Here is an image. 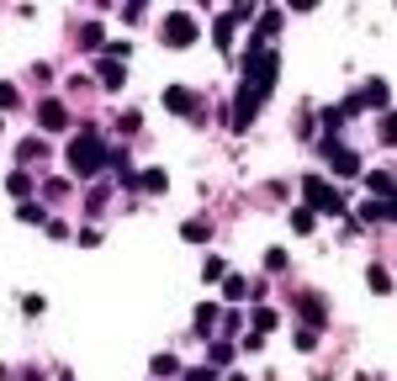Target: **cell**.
Masks as SVG:
<instances>
[{
	"mask_svg": "<svg viewBox=\"0 0 397 381\" xmlns=\"http://www.w3.org/2000/svg\"><path fill=\"white\" fill-rule=\"evenodd\" d=\"M106 143H101V132L96 127H85V132H74V143H69V169L80 180H90V175H101L106 169Z\"/></svg>",
	"mask_w": 397,
	"mask_h": 381,
	"instance_id": "cell-1",
	"label": "cell"
},
{
	"mask_svg": "<svg viewBox=\"0 0 397 381\" xmlns=\"http://www.w3.org/2000/svg\"><path fill=\"white\" fill-rule=\"evenodd\" d=\"M302 190H307V212H323V217H339V212H344V202H339V190L334 186H328V180L323 175H307V180H302Z\"/></svg>",
	"mask_w": 397,
	"mask_h": 381,
	"instance_id": "cell-2",
	"label": "cell"
},
{
	"mask_svg": "<svg viewBox=\"0 0 397 381\" xmlns=\"http://www.w3.org/2000/svg\"><path fill=\"white\" fill-rule=\"evenodd\" d=\"M165 43L169 48H191L196 43V16L191 11H169L165 16Z\"/></svg>",
	"mask_w": 397,
	"mask_h": 381,
	"instance_id": "cell-3",
	"label": "cell"
},
{
	"mask_svg": "<svg viewBox=\"0 0 397 381\" xmlns=\"http://www.w3.org/2000/svg\"><path fill=\"white\" fill-rule=\"evenodd\" d=\"M165 106L175 111V117H202V101H196V90H186V85H169Z\"/></svg>",
	"mask_w": 397,
	"mask_h": 381,
	"instance_id": "cell-4",
	"label": "cell"
},
{
	"mask_svg": "<svg viewBox=\"0 0 397 381\" xmlns=\"http://www.w3.org/2000/svg\"><path fill=\"white\" fill-rule=\"evenodd\" d=\"M37 127L43 132H64L69 127V106H64V101H43V106H37Z\"/></svg>",
	"mask_w": 397,
	"mask_h": 381,
	"instance_id": "cell-5",
	"label": "cell"
},
{
	"mask_svg": "<svg viewBox=\"0 0 397 381\" xmlns=\"http://www.w3.org/2000/svg\"><path fill=\"white\" fill-rule=\"evenodd\" d=\"M323 154H328V165H334V175H355V169H361V159L349 154V148H339L334 138L323 143Z\"/></svg>",
	"mask_w": 397,
	"mask_h": 381,
	"instance_id": "cell-6",
	"label": "cell"
},
{
	"mask_svg": "<svg viewBox=\"0 0 397 381\" xmlns=\"http://www.w3.org/2000/svg\"><path fill=\"white\" fill-rule=\"evenodd\" d=\"M361 106H386V85L371 80L365 90H355V101H349V111H361Z\"/></svg>",
	"mask_w": 397,
	"mask_h": 381,
	"instance_id": "cell-7",
	"label": "cell"
},
{
	"mask_svg": "<svg viewBox=\"0 0 397 381\" xmlns=\"http://www.w3.org/2000/svg\"><path fill=\"white\" fill-rule=\"evenodd\" d=\"M181 233H186V244H207V238H212V223H207V217H191Z\"/></svg>",
	"mask_w": 397,
	"mask_h": 381,
	"instance_id": "cell-8",
	"label": "cell"
},
{
	"mask_svg": "<svg viewBox=\"0 0 397 381\" xmlns=\"http://www.w3.org/2000/svg\"><path fill=\"white\" fill-rule=\"evenodd\" d=\"M302 318H307L302 328H318V323H323V302H318V297H302Z\"/></svg>",
	"mask_w": 397,
	"mask_h": 381,
	"instance_id": "cell-9",
	"label": "cell"
},
{
	"mask_svg": "<svg viewBox=\"0 0 397 381\" xmlns=\"http://www.w3.org/2000/svg\"><path fill=\"white\" fill-rule=\"evenodd\" d=\"M223 297H228V302L249 297V281H244V275H228V281H223Z\"/></svg>",
	"mask_w": 397,
	"mask_h": 381,
	"instance_id": "cell-10",
	"label": "cell"
},
{
	"mask_svg": "<svg viewBox=\"0 0 397 381\" xmlns=\"http://www.w3.org/2000/svg\"><path fill=\"white\" fill-rule=\"evenodd\" d=\"M6 190H11V196H27V190H32V180H27V169H11V175H6Z\"/></svg>",
	"mask_w": 397,
	"mask_h": 381,
	"instance_id": "cell-11",
	"label": "cell"
},
{
	"mask_svg": "<svg viewBox=\"0 0 397 381\" xmlns=\"http://www.w3.org/2000/svg\"><path fill=\"white\" fill-rule=\"evenodd\" d=\"M101 85H106V90H117V85H122V64L101 59Z\"/></svg>",
	"mask_w": 397,
	"mask_h": 381,
	"instance_id": "cell-12",
	"label": "cell"
},
{
	"mask_svg": "<svg viewBox=\"0 0 397 381\" xmlns=\"http://www.w3.org/2000/svg\"><path fill=\"white\" fill-rule=\"evenodd\" d=\"M270 328H276V312H270V307H260V312H254V339H265Z\"/></svg>",
	"mask_w": 397,
	"mask_h": 381,
	"instance_id": "cell-13",
	"label": "cell"
},
{
	"mask_svg": "<svg viewBox=\"0 0 397 381\" xmlns=\"http://www.w3.org/2000/svg\"><path fill=\"white\" fill-rule=\"evenodd\" d=\"M365 186H371V190H376V196H382V202H386V196H392V175H386V169H376V175H371V180H365Z\"/></svg>",
	"mask_w": 397,
	"mask_h": 381,
	"instance_id": "cell-14",
	"label": "cell"
},
{
	"mask_svg": "<svg viewBox=\"0 0 397 381\" xmlns=\"http://www.w3.org/2000/svg\"><path fill=\"white\" fill-rule=\"evenodd\" d=\"M175 370H181L175 355H154V376H175Z\"/></svg>",
	"mask_w": 397,
	"mask_h": 381,
	"instance_id": "cell-15",
	"label": "cell"
},
{
	"mask_svg": "<svg viewBox=\"0 0 397 381\" xmlns=\"http://www.w3.org/2000/svg\"><path fill=\"white\" fill-rule=\"evenodd\" d=\"M16 217H22V223H48V217H43V207H32V202L16 207Z\"/></svg>",
	"mask_w": 397,
	"mask_h": 381,
	"instance_id": "cell-16",
	"label": "cell"
},
{
	"mask_svg": "<svg viewBox=\"0 0 397 381\" xmlns=\"http://www.w3.org/2000/svg\"><path fill=\"white\" fill-rule=\"evenodd\" d=\"M291 228H297V233H313V212H307V207H302V212H291Z\"/></svg>",
	"mask_w": 397,
	"mask_h": 381,
	"instance_id": "cell-17",
	"label": "cell"
},
{
	"mask_svg": "<svg viewBox=\"0 0 397 381\" xmlns=\"http://www.w3.org/2000/svg\"><path fill=\"white\" fill-rule=\"evenodd\" d=\"M371 286H376V297H386V286H392V275H386L382 265H376V270H371Z\"/></svg>",
	"mask_w": 397,
	"mask_h": 381,
	"instance_id": "cell-18",
	"label": "cell"
},
{
	"mask_svg": "<svg viewBox=\"0 0 397 381\" xmlns=\"http://www.w3.org/2000/svg\"><path fill=\"white\" fill-rule=\"evenodd\" d=\"M144 186H148V190H165V186H169V175H165V169H148Z\"/></svg>",
	"mask_w": 397,
	"mask_h": 381,
	"instance_id": "cell-19",
	"label": "cell"
},
{
	"mask_svg": "<svg viewBox=\"0 0 397 381\" xmlns=\"http://www.w3.org/2000/svg\"><path fill=\"white\" fill-rule=\"evenodd\" d=\"M297 349H318V328H297Z\"/></svg>",
	"mask_w": 397,
	"mask_h": 381,
	"instance_id": "cell-20",
	"label": "cell"
},
{
	"mask_svg": "<svg viewBox=\"0 0 397 381\" xmlns=\"http://www.w3.org/2000/svg\"><path fill=\"white\" fill-rule=\"evenodd\" d=\"M27 159H43V143H37V138L22 143V165H27Z\"/></svg>",
	"mask_w": 397,
	"mask_h": 381,
	"instance_id": "cell-21",
	"label": "cell"
},
{
	"mask_svg": "<svg viewBox=\"0 0 397 381\" xmlns=\"http://www.w3.org/2000/svg\"><path fill=\"white\" fill-rule=\"evenodd\" d=\"M217 323V307H196V328H212Z\"/></svg>",
	"mask_w": 397,
	"mask_h": 381,
	"instance_id": "cell-22",
	"label": "cell"
},
{
	"mask_svg": "<svg viewBox=\"0 0 397 381\" xmlns=\"http://www.w3.org/2000/svg\"><path fill=\"white\" fill-rule=\"evenodd\" d=\"M6 106H16V85L0 80V111H6Z\"/></svg>",
	"mask_w": 397,
	"mask_h": 381,
	"instance_id": "cell-23",
	"label": "cell"
},
{
	"mask_svg": "<svg viewBox=\"0 0 397 381\" xmlns=\"http://www.w3.org/2000/svg\"><path fill=\"white\" fill-rule=\"evenodd\" d=\"M186 381H212V370H186Z\"/></svg>",
	"mask_w": 397,
	"mask_h": 381,
	"instance_id": "cell-24",
	"label": "cell"
},
{
	"mask_svg": "<svg viewBox=\"0 0 397 381\" xmlns=\"http://www.w3.org/2000/svg\"><path fill=\"white\" fill-rule=\"evenodd\" d=\"M228 381H249V376H228Z\"/></svg>",
	"mask_w": 397,
	"mask_h": 381,
	"instance_id": "cell-25",
	"label": "cell"
}]
</instances>
